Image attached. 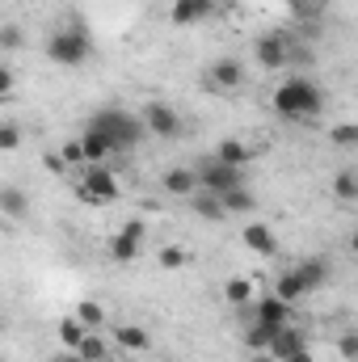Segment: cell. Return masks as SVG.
I'll use <instances>...</instances> for the list:
<instances>
[{"label":"cell","instance_id":"6da1fadb","mask_svg":"<svg viewBox=\"0 0 358 362\" xmlns=\"http://www.w3.org/2000/svg\"><path fill=\"white\" fill-rule=\"evenodd\" d=\"M321 110H325V93L308 76H291L274 89V114L287 122H312Z\"/></svg>","mask_w":358,"mask_h":362},{"label":"cell","instance_id":"7a4b0ae2","mask_svg":"<svg viewBox=\"0 0 358 362\" xmlns=\"http://www.w3.org/2000/svg\"><path fill=\"white\" fill-rule=\"evenodd\" d=\"M89 127L97 135H105V144L114 148V152H131V148H139V139L148 135L144 131V122H139V114H131V110H97L89 118Z\"/></svg>","mask_w":358,"mask_h":362},{"label":"cell","instance_id":"3957f363","mask_svg":"<svg viewBox=\"0 0 358 362\" xmlns=\"http://www.w3.org/2000/svg\"><path fill=\"white\" fill-rule=\"evenodd\" d=\"M93 55V38L85 25H68V30H55L47 38V59L59 64V68H81Z\"/></svg>","mask_w":358,"mask_h":362},{"label":"cell","instance_id":"277c9868","mask_svg":"<svg viewBox=\"0 0 358 362\" xmlns=\"http://www.w3.org/2000/svg\"><path fill=\"white\" fill-rule=\"evenodd\" d=\"M76 194H81L85 202H114V198L122 194V185H118V177H114L105 165H85V177L76 185Z\"/></svg>","mask_w":358,"mask_h":362},{"label":"cell","instance_id":"5b68a950","mask_svg":"<svg viewBox=\"0 0 358 362\" xmlns=\"http://www.w3.org/2000/svg\"><path fill=\"white\" fill-rule=\"evenodd\" d=\"M291 316H295V308H291V303H282L278 295H262V299H253L249 308H241V320H245V325H249V320H258V325H270V329L291 325Z\"/></svg>","mask_w":358,"mask_h":362},{"label":"cell","instance_id":"8992f818","mask_svg":"<svg viewBox=\"0 0 358 362\" xmlns=\"http://www.w3.org/2000/svg\"><path fill=\"white\" fill-rule=\"evenodd\" d=\"M139 122H144V131L148 135H156V139H178L181 135V114L173 105H165V101H152V105H144V114H139Z\"/></svg>","mask_w":358,"mask_h":362},{"label":"cell","instance_id":"52a82bcc","mask_svg":"<svg viewBox=\"0 0 358 362\" xmlns=\"http://www.w3.org/2000/svg\"><path fill=\"white\" fill-rule=\"evenodd\" d=\"M291 34H282V30H274V34H262L258 42H253V55H258V64L266 68V72H282L287 68V59H291Z\"/></svg>","mask_w":358,"mask_h":362},{"label":"cell","instance_id":"ba28073f","mask_svg":"<svg viewBox=\"0 0 358 362\" xmlns=\"http://www.w3.org/2000/svg\"><path fill=\"white\" fill-rule=\"evenodd\" d=\"M194 173H198V189H207V194H228V189L245 185V169H232V165H219V160H207Z\"/></svg>","mask_w":358,"mask_h":362},{"label":"cell","instance_id":"9c48e42d","mask_svg":"<svg viewBox=\"0 0 358 362\" xmlns=\"http://www.w3.org/2000/svg\"><path fill=\"white\" fill-rule=\"evenodd\" d=\"M139 249H144V223H139V219H131V223L110 240V257H114V262H135V257H139Z\"/></svg>","mask_w":358,"mask_h":362},{"label":"cell","instance_id":"30bf717a","mask_svg":"<svg viewBox=\"0 0 358 362\" xmlns=\"http://www.w3.org/2000/svg\"><path fill=\"white\" fill-rule=\"evenodd\" d=\"M215 13H219L215 0H173V8H169L173 25H202V21L215 17Z\"/></svg>","mask_w":358,"mask_h":362},{"label":"cell","instance_id":"8fae6325","mask_svg":"<svg viewBox=\"0 0 358 362\" xmlns=\"http://www.w3.org/2000/svg\"><path fill=\"white\" fill-rule=\"evenodd\" d=\"M207 85L211 89H241L245 85V64L241 59H215L207 68Z\"/></svg>","mask_w":358,"mask_h":362},{"label":"cell","instance_id":"7c38bea8","mask_svg":"<svg viewBox=\"0 0 358 362\" xmlns=\"http://www.w3.org/2000/svg\"><path fill=\"white\" fill-rule=\"evenodd\" d=\"M291 274H295V282L304 286V295H312V291H321V286L329 282V262L312 257V262H299V266H291Z\"/></svg>","mask_w":358,"mask_h":362},{"label":"cell","instance_id":"4fadbf2b","mask_svg":"<svg viewBox=\"0 0 358 362\" xmlns=\"http://www.w3.org/2000/svg\"><path fill=\"white\" fill-rule=\"evenodd\" d=\"M299 350H308V346H304V333H299V329H291V325H282V329H278V333H274V341H270V358H278V362H287L291 358V354H299Z\"/></svg>","mask_w":358,"mask_h":362},{"label":"cell","instance_id":"5bb4252c","mask_svg":"<svg viewBox=\"0 0 358 362\" xmlns=\"http://www.w3.org/2000/svg\"><path fill=\"white\" fill-rule=\"evenodd\" d=\"M161 185H165V194H173V198H190V194L198 189V173H194L190 165H173V169L161 177Z\"/></svg>","mask_w":358,"mask_h":362},{"label":"cell","instance_id":"9a60e30c","mask_svg":"<svg viewBox=\"0 0 358 362\" xmlns=\"http://www.w3.org/2000/svg\"><path fill=\"white\" fill-rule=\"evenodd\" d=\"M0 215L4 219H25L30 215V194L17 189V185H4L0 189Z\"/></svg>","mask_w":358,"mask_h":362},{"label":"cell","instance_id":"2e32d148","mask_svg":"<svg viewBox=\"0 0 358 362\" xmlns=\"http://www.w3.org/2000/svg\"><path fill=\"white\" fill-rule=\"evenodd\" d=\"M245 245H249L258 257H274V253H278V236L270 232L266 223H249V228H245Z\"/></svg>","mask_w":358,"mask_h":362},{"label":"cell","instance_id":"e0dca14e","mask_svg":"<svg viewBox=\"0 0 358 362\" xmlns=\"http://www.w3.org/2000/svg\"><path fill=\"white\" fill-rule=\"evenodd\" d=\"M81 152H85V165H105L114 156V148L105 144V135H97L93 127H85V135H81Z\"/></svg>","mask_w":358,"mask_h":362},{"label":"cell","instance_id":"ac0fdd59","mask_svg":"<svg viewBox=\"0 0 358 362\" xmlns=\"http://www.w3.org/2000/svg\"><path fill=\"white\" fill-rule=\"evenodd\" d=\"M219 206H224V215H249V211H258V198L249 194V185H236V189L219 194Z\"/></svg>","mask_w":358,"mask_h":362},{"label":"cell","instance_id":"d6986e66","mask_svg":"<svg viewBox=\"0 0 358 362\" xmlns=\"http://www.w3.org/2000/svg\"><path fill=\"white\" fill-rule=\"evenodd\" d=\"M190 206H194V215H198V219H207V223H219V219H228V215H224V206H219V194L194 189V194H190Z\"/></svg>","mask_w":358,"mask_h":362},{"label":"cell","instance_id":"ffe728a7","mask_svg":"<svg viewBox=\"0 0 358 362\" xmlns=\"http://www.w3.org/2000/svg\"><path fill=\"white\" fill-rule=\"evenodd\" d=\"M224 299H228L232 308H249V303L258 299L253 278H241V274H236V278H228V282H224Z\"/></svg>","mask_w":358,"mask_h":362},{"label":"cell","instance_id":"44dd1931","mask_svg":"<svg viewBox=\"0 0 358 362\" xmlns=\"http://www.w3.org/2000/svg\"><path fill=\"white\" fill-rule=\"evenodd\" d=\"M249 156H253V152H249L241 139H219L211 160H219V165H232V169H245V160H249Z\"/></svg>","mask_w":358,"mask_h":362},{"label":"cell","instance_id":"7402d4cb","mask_svg":"<svg viewBox=\"0 0 358 362\" xmlns=\"http://www.w3.org/2000/svg\"><path fill=\"white\" fill-rule=\"evenodd\" d=\"M114 341H118L122 350H131V354H139V350H148V333H144L139 325H118V333H114Z\"/></svg>","mask_w":358,"mask_h":362},{"label":"cell","instance_id":"603a6c76","mask_svg":"<svg viewBox=\"0 0 358 362\" xmlns=\"http://www.w3.org/2000/svg\"><path fill=\"white\" fill-rule=\"evenodd\" d=\"M76 320L85 325V333H93V329L105 325V308H101L97 299H81V303H76Z\"/></svg>","mask_w":358,"mask_h":362},{"label":"cell","instance_id":"cb8c5ba5","mask_svg":"<svg viewBox=\"0 0 358 362\" xmlns=\"http://www.w3.org/2000/svg\"><path fill=\"white\" fill-rule=\"evenodd\" d=\"M274 295H278L282 303H291V308H295V303L304 299V286L295 282V274H291V270H282V274H278V282H274Z\"/></svg>","mask_w":358,"mask_h":362},{"label":"cell","instance_id":"d4e9b609","mask_svg":"<svg viewBox=\"0 0 358 362\" xmlns=\"http://www.w3.org/2000/svg\"><path fill=\"white\" fill-rule=\"evenodd\" d=\"M274 333H278V329H270V325H258V320H249V325H245V346H249V350H270Z\"/></svg>","mask_w":358,"mask_h":362},{"label":"cell","instance_id":"484cf974","mask_svg":"<svg viewBox=\"0 0 358 362\" xmlns=\"http://www.w3.org/2000/svg\"><path fill=\"white\" fill-rule=\"evenodd\" d=\"M333 194H337L342 202H358V173L354 169H342V173L333 177Z\"/></svg>","mask_w":358,"mask_h":362},{"label":"cell","instance_id":"4316f807","mask_svg":"<svg viewBox=\"0 0 358 362\" xmlns=\"http://www.w3.org/2000/svg\"><path fill=\"white\" fill-rule=\"evenodd\" d=\"M76 354H81L85 362H101L105 354H110V346H105L97 333H85V337H81V346H76Z\"/></svg>","mask_w":358,"mask_h":362},{"label":"cell","instance_id":"83f0119b","mask_svg":"<svg viewBox=\"0 0 358 362\" xmlns=\"http://www.w3.org/2000/svg\"><path fill=\"white\" fill-rule=\"evenodd\" d=\"M81 337H85V325H81V320H76V316H68V320H64V325H59V341H64V346H72V350H76V346H81Z\"/></svg>","mask_w":358,"mask_h":362},{"label":"cell","instance_id":"f1b7e54d","mask_svg":"<svg viewBox=\"0 0 358 362\" xmlns=\"http://www.w3.org/2000/svg\"><path fill=\"white\" fill-rule=\"evenodd\" d=\"M161 266H165V270H181V266H190V253H185L181 245H165V249H161Z\"/></svg>","mask_w":358,"mask_h":362},{"label":"cell","instance_id":"f546056e","mask_svg":"<svg viewBox=\"0 0 358 362\" xmlns=\"http://www.w3.org/2000/svg\"><path fill=\"white\" fill-rule=\"evenodd\" d=\"M25 47V30L21 25H0V51H21Z\"/></svg>","mask_w":358,"mask_h":362},{"label":"cell","instance_id":"4dcf8cb0","mask_svg":"<svg viewBox=\"0 0 358 362\" xmlns=\"http://www.w3.org/2000/svg\"><path fill=\"white\" fill-rule=\"evenodd\" d=\"M329 139H333L337 148H346V152H350V148L358 144V127H354V122H342V127H333V131H329Z\"/></svg>","mask_w":358,"mask_h":362},{"label":"cell","instance_id":"1f68e13d","mask_svg":"<svg viewBox=\"0 0 358 362\" xmlns=\"http://www.w3.org/2000/svg\"><path fill=\"white\" fill-rule=\"evenodd\" d=\"M17 148H21V127L4 122L0 127V152H17Z\"/></svg>","mask_w":358,"mask_h":362},{"label":"cell","instance_id":"d6a6232c","mask_svg":"<svg viewBox=\"0 0 358 362\" xmlns=\"http://www.w3.org/2000/svg\"><path fill=\"white\" fill-rule=\"evenodd\" d=\"M59 160H64V165H85V152H81V139H68V144L59 148Z\"/></svg>","mask_w":358,"mask_h":362},{"label":"cell","instance_id":"836d02e7","mask_svg":"<svg viewBox=\"0 0 358 362\" xmlns=\"http://www.w3.org/2000/svg\"><path fill=\"white\" fill-rule=\"evenodd\" d=\"M337 350H342V358H346V362H358V333H342Z\"/></svg>","mask_w":358,"mask_h":362},{"label":"cell","instance_id":"e575fe53","mask_svg":"<svg viewBox=\"0 0 358 362\" xmlns=\"http://www.w3.org/2000/svg\"><path fill=\"white\" fill-rule=\"evenodd\" d=\"M13 85H17V76H13L8 68H0V97H4V93H13Z\"/></svg>","mask_w":358,"mask_h":362},{"label":"cell","instance_id":"d590c367","mask_svg":"<svg viewBox=\"0 0 358 362\" xmlns=\"http://www.w3.org/2000/svg\"><path fill=\"white\" fill-rule=\"evenodd\" d=\"M291 8H295V17H316V13H312V4H308V0H291Z\"/></svg>","mask_w":358,"mask_h":362},{"label":"cell","instance_id":"8d00e7d4","mask_svg":"<svg viewBox=\"0 0 358 362\" xmlns=\"http://www.w3.org/2000/svg\"><path fill=\"white\" fill-rule=\"evenodd\" d=\"M47 169H51V173H64V169H68V165H64V160H59V156H47Z\"/></svg>","mask_w":358,"mask_h":362},{"label":"cell","instance_id":"74e56055","mask_svg":"<svg viewBox=\"0 0 358 362\" xmlns=\"http://www.w3.org/2000/svg\"><path fill=\"white\" fill-rule=\"evenodd\" d=\"M287 362H316V358H312L308 350H299V354H291V358H287Z\"/></svg>","mask_w":358,"mask_h":362},{"label":"cell","instance_id":"f35d334b","mask_svg":"<svg viewBox=\"0 0 358 362\" xmlns=\"http://www.w3.org/2000/svg\"><path fill=\"white\" fill-rule=\"evenodd\" d=\"M253 362H278V358H270L266 350H258V354H253Z\"/></svg>","mask_w":358,"mask_h":362},{"label":"cell","instance_id":"ab89813d","mask_svg":"<svg viewBox=\"0 0 358 362\" xmlns=\"http://www.w3.org/2000/svg\"><path fill=\"white\" fill-rule=\"evenodd\" d=\"M55 362H85L81 354H64V358H55Z\"/></svg>","mask_w":358,"mask_h":362},{"label":"cell","instance_id":"60d3db41","mask_svg":"<svg viewBox=\"0 0 358 362\" xmlns=\"http://www.w3.org/2000/svg\"><path fill=\"white\" fill-rule=\"evenodd\" d=\"M308 4H329V0H308Z\"/></svg>","mask_w":358,"mask_h":362},{"label":"cell","instance_id":"b9f144b4","mask_svg":"<svg viewBox=\"0 0 358 362\" xmlns=\"http://www.w3.org/2000/svg\"><path fill=\"white\" fill-rule=\"evenodd\" d=\"M122 362H135V358H122Z\"/></svg>","mask_w":358,"mask_h":362},{"label":"cell","instance_id":"7bdbcfd3","mask_svg":"<svg viewBox=\"0 0 358 362\" xmlns=\"http://www.w3.org/2000/svg\"><path fill=\"white\" fill-rule=\"evenodd\" d=\"M215 4H219V0H215Z\"/></svg>","mask_w":358,"mask_h":362}]
</instances>
